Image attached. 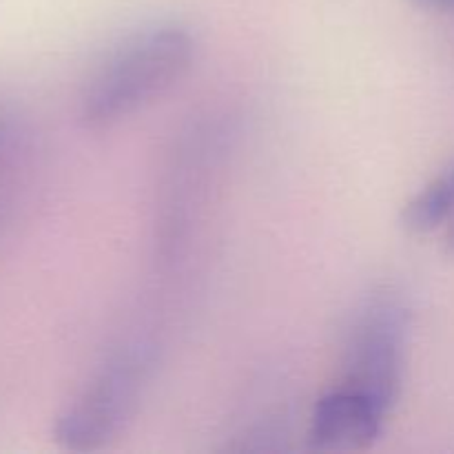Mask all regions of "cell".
Segmentation results:
<instances>
[{"label": "cell", "mask_w": 454, "mask_h": 454, "mask_svg": "<svg viewBox=\"0 0 454 454\" xmlns=\"http://www.w3.org/2000/svg\"><path fill=\"white\" fill-rule=\"evenodd\" d=\"M195 58V40L184 27H158L120 47L93 74L80 98V122L106 131L176 87Z\"/></svg>", "instance_id": "cell-1"}, {"label": "cell", "mask_w": 454, "mask_h": 454, "mask_svg": "<svg viewBox=\"0 0 454 454\" xmlns=\"http://www.w3.org/2000/svg\"><path fill=\"white\" fill-rule=\"evenodd\" d=\"M411 310L393 286L375 288L355 309L346 331L341 384L371 399L386 415L403 388Z\"/></svg>", "instance_id": "cell-2"}, {"label": "cell", "mask_w": 454, "mask_h": 454, "mask_svg": "<svg viewBox=\"0 0 454 454\" xmlns=\"http://www.w3.org/2000/svg\"><path fill=\"white\" fill-rule=\"evenodd\" d=\"M149 348L127 346L109 359L58 415L53 439L71 452L102 450L124 433L151 377Z\"/></svg>", "instance_id": "cell-3"}, {"label": "cell", "mask_w": 454, "mask_h": 454, "mask_svg": "<svg viewBox=\"0 0 454 454\" xmlns=\"http://www.w3.org/2000/svg\"><path fill=\"white\" fill-rule=\"evenodd\" d=\"M386 419L388 415L371 399L337 386L315 403L306 433L309 448L319 452L368 450L381 437Z\"/></svg>", "instance_id": "cell-4"}, {"label": "cell", "mask_w": 454, "mask_h": 454, "mask_svg": "<svg viewBox=\"0 0 454 454\" xmlns=\"http://www.w3.org/2000/svg\"><path fill=\"white\" fill-rule=\"evenodd\" d=\"M454 213V167L439 173L402 211V226L411 235H428L446 226Z\"/></svg>", "instance_id": "cell-5"}, {"label": "cell", "mask_w": 454, "mask_h": 454, "mask_svg": "<svg viewBox=\"0 0 454 454\" xmlns=\"http://www.w3.org/2000/svg\"><path fill=\"white\" fill-rule=\"evenodd\" d=\"M412 7L430 13H454V0H408Z\"/></svg>", "instance_id": "cell-6"}, {"label": "cell", "mask_w": 454, "mask_h": 454, "mask_svg": "<svg viewBox=\"0 0 454 454\" xmlns=\"http://www.w3.org/2000/svg\"><path fill=\"white\" fill-rule=\"evenodd\" d=\"M9 137H12V129H9L7 118H4L3 111H0V158H3L4 151H7Z\"/></svg>", "instance_id": "cell-7"}, {"label": "cell", "mask_w": 454, "mask_h": 454, "mask_svg": "<svg viewBox=\"0 0 454 454\" xmlns=\"http://www.w3.org/2000/svg\"><path fill=\"white\" fill-rule=\"evenodd\" d=\"M443 244H446V253L454 260V213L450 220L446 222V235H443Z\"/></svg>", "instance_id": "cell-8"}]
</instances>
